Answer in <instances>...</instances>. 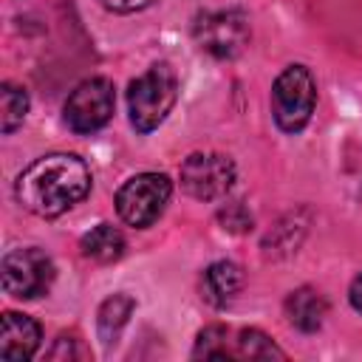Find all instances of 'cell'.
<instances>
[{
  "label": "cell",
  "instance_id": "cell-8",
  "mask_svg": "<svg viewBox=\"0 0 362 362\" xmlns=\"http://www.w3.org/2000/svg\"><path fill=\"white\" fill-rule=\"evenodd\" d=\"M232 181H235V164L221 153H192L181 164V187L198 201L223 198Z\"/></svg>",
  "mask_w": 362,
  "mask_h": 362
},
{
  "label": "cell",
  "instance_id": "cell-15",
  "mask_svg": "<svg viewBox=\"0 0 362 362\" xmlns=\"http://www.w3.org/2000/svg\"><path fill=\"white\" fill-rule=\"evenodd\" d=\"M235 345H238V356H243V359H283L286 354L263 334V331H257V328H246V331H240L238 334V339H235Z\"/></svg>",
  "mask_w": 362,
  "mask_h": 362
},
{
  "label": "cell",
  "instance_id": "cell-11",
  "mask_svg": "<svg viewBox=\"0 0 362 362\" xmlns=\"http://www.w3.org/2000/svg\"><path fill=\"white\" fill-rule=\"evenodd\" d=\"M240 288H243V272L238 263H229V260L212 263L201 277V294L215 308L229 305Z\"/></svg>",
  "mask_w": 362,
  "mask_h": 362
},
{
  "label": "cell",
  "instance_id": "cell-10",
  "mask_svg": "<svg viewBox=\"0 0 362 362\" xmlns=\"http://www.w3.org/2000/svg\"><path fill=\"white\" fill-rule=\"evenodd\" d=\"M325 314H328V303H325V297H322L317 288H311V286L294 288V291L288 294V300H286V317H288V322H291L297 331H303V334L320 331L322 322H325Z\"/></svg>",
  "mask_w": 362,
  "mask_h": 362
},
{
  "label": "cell",
  "instance_id": "cell-12",
  "mask_svg": "<svg viewBox=\"0 0 362 362\" xmlns=\"http://www.w3.org/2000/svg\"><path fill=\"white\" fill-rule=\"evenodd\" d=\"M79 249L85 257H90L96 263H113L124 255V235L110 223H99L82 235Z\"/></svg>",
  "mask_w": 362,
  "mask_h": 362
},
{
  "label": "cell",
  "instance_id": "cell-18",
  "mask_svg": "<svg viewBox=\"0 0 362 362\" xmlns=\"http://www.w3.org/2000/svg\"><path fill=\"white\" fill-rule=\"evenodd\" d=\"M105 8L110 11H119V14H130V11H141L147 6H153L156 0H99Z\"/></svg>",
  "mask_w": 362,
  "mask_h": 362
},
{
  "label": "cell",
  "instance_id": "cell-19",
  "mask_svg": "<svg viewBox=\"0 0 362 362\" xmlns=\"http://www.w3.org/2000/svg\"><path fill=\"white\" fill-rule=\"evenodd\" d=\"M62 354H65L68 359H71V356H79V354L74 351V339H68V337H59V342H57V348H54V351H51L48 356H51V359H59Z\"/></svg>",
  "mask_w": 362,
  "mask_h": 362
},
{
  "label": "cell",
  "instance_id": "cell-6",
  "mask_svg": "<svg viewBox=\"0 0 362 362\" xmlns=\"http://www.w3.org/2000/svg\"><path fill=\"white\" fill-rule=\"evenodd\" d=\"M3 288L6 294L17 297V300H34L40 294H45L54 283V260L37 249H14L3 257Z\"/></svg>",
  "mask_w": 362,
  "mask_h": 362
},
{
  "label": "cell",
  "instance_id": "cell-14",
  "mask_svg": "<svg viewBox=\"0 0 362 362\" xmlns=\"http://www.w3.org/2000/svg\"><path fill=\"white\" fill-rule=\"evenodd\" d=\"M0 127H3V133H14L20 124H23V119H25V113H28V96H25V90L23 88H17V85H11V82H6L3 88H0Z\"/></svg>",
  "mask_w": 362,
  "mask_h": 362
},
{
  "label": "cell",
  "instance_id": "cell-9",
  "mask_svg": "<svg viewBox=\"0 0 362 362\" xmlns=\"http://www.w3.org/2000/svg\"><path fill=\"white\" fill-rule=\"evenodd\" d=\"M40 348V325L17 311L3 314L0 328V359H28Z\"/></svg>",
  "mask_w": 362,
  "mask_h": 362
},
{
  "label": "cell",
  "instance_id": "cell-17",
  "mask_svg": "<svg viewBox=\"0 0 362 362\" xmlns=\"http://www.w3.org/2000/svg\"><path fill=\"white\" fill-rule=\"evenodd\" d=\"M221 223H223V229H229V232H246V229H252V215H249L240 204H229V206L221 212Z\"/></svg>",
  "mask_w": 362,
  "mask_h": 362
},
{
  "label": "cell",
  "instance_id": "cell-5",
  "mask_svg": "<svg viewBox=\"0 0 362 362\" xmlns=\"http://www.w3.org/2000/svg\"><path fill=\"white\" fill-rule=\"evenodd\" d=\"M195 42L201 45V51H206L215 59H235L252 37L249 20L243 11L238 8H221V11H204L198 14L195 25H192Z\"/></svg>",
  "mask_w": 362,
  "mask_h": 362
},
{
  "label": "cell",
  "instance_id": "cell-2",
  "mask_svg": "<svg viewBox=\"0 0 362 362\" xmlns=\"http://www.w3.org/2000/svg\"><path fill=\"white\" fill-rule=\"evenodd\" d=\"M178 96V79L175 71L167 62H158L147 68L139 79L130 82L127 88V107H130V122L139 133L156 130L167 113L173 110Z\"/></svg>",
  "mask_w": 362,
  "mask_h": 362
},
{
  "label": "cell",
  "instance_id": "cell-4",
  "mask_svg": "<svg viewBox=\"0 0 362 362\" xmlns=\"http://www.w3.org/2000/svg\"><path fill=\"white\" fill-rule=\"evenodd\" d=\"M173 195V184L164 173H139L116 192V212L124 223L144 229L164 212Z\"/></svg>",
  "mask_w": 362,
  "mask_h": 362
},
{
  "label": "cell",
  "instance_id": "cell-16",
  "mask_svg": "<svg viewBox=\"0 0 362 362\" xmlns=\"http://www.w3.org/2000/svg\"><path fill=\"white\" fill-rule=\"evenodd\" d=\"M226 339H229L226 328L209 325V328H204V331L198 334L195 348H192V356H198V359H201V356H204V359H226V356H232Z\"/></svg>",
  "mask_w": 362,
  "mask_h": 362
},
{
  "label": "cell",
  "instance_id": "cell-3",
  "mask_svg": "<svg viewBox=\"0 0 362 362\" xmlns=\"http://www.w3.org/2000/svg\"><path fill=\"white\" fill-rule=\"evenodd\" d=\"M317 102V85L308 68L303 65H288L272 85V113L280 130L286 133H300Z\"/></svg>",
  "mask_w": 362,
  "mask_h": 362
},
{
  "label": "cell",
  "instance_id": "cell-7",
  "mask_svg": "<svg viewBox=\"0 0 362 362\" xmlns=\"http://www.w3.org/2000/svg\"><path fill=\"white\" fill-rule=\"evenodd\" d=\"M113 107H116V93H113L110 79L93 76V79L79 82L71 90L65 102V122L74 133H82V136L96 133L110 122Z\"/></svg>",
  "mask_w": 362,
  "mask_h": 362
},
{
  "label": "cell",
  "instance_id": "cell-1",
  "mask_svg": "<svg viewBox=\"0 0 362 362\" xmlns=\"http://www.w3.org/2000/svg\"><path fill=\"white\" fill-rule=\"evenodd\" d=\"M90 192V170L74 153H51L31 161L14 184V195L37 218H57Z\"/></svg>",
  "mask_w": 362,
  "mask_h": 362
},
{
  "label": "cell",
  "instance_id": "cell-20",
  "mask_svg": "<svg viewBox=\"0 0 362 362\" xmlns=\"http://www.w3.org/2000/svg\"><path fill=\"white\" fill-rule=\"evenodd\" d=\"M348 300H351V305H354V308H356V311L362 314V274H359V277H356V280L351 283V291H348Z\"/></svg>",
  "mask_w": 362,
  "mask_h": 362
},
{
  "label": "cell",
  "instance_id": "cell-13",
  "mask_svg": "<svg viewBox=\"0 0 362 362\" xmlns=\"http://www.w3.org/2000/svg\"><path fill=\"white\" fill-rule=\"evenodd\" d=\"M130 314H133V297H127V294H113L102 303V308H99V337H102L105 345L119 339Z\"/></svg>",
  "mask_w": 362,
  "mask_h": 362
}]
</instances>
